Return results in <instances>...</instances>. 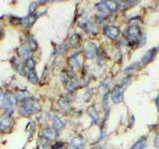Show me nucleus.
Listing matches in <instances>:
<instances>
[{"instance_id": "1", "label": "nucleus", "mask_w": 159, "mask_h": 149, "mask_svg": "<svg viewBox=\"0 0 159 149\" xmlns=\"http://www.w3.org/2000/svg\"><path fill=\"white\" fill-rule=\"evenodd\" d=\"M40 111V104L37 101L31 98H27L21 107H20V113L24 116H29L30 114L35 113Z\"/></svg>"}, {"instance_id": "2", "label": "nucleus", "mask_w": 159, "mask_h": 149, "mask_svg": "<svg viewBox=\"0 0 159 149\" xmlns=\"http://www.w3.org/2000/svg\"><path fill=\"white\" fill-rule=\"evenodd\" d=\"M126 39L130 45L138 43L141 39V32L139 28L135 25H132V26L129 27L126 31Z\"/></svg>"}, {"instance_id": "3", "label": "nucleus", "mask_w": 159, "mask_h": 149, "mask_svg": "<svg viewBox=\"0 0 159 149\" xmlns=\"http://www.w3.org/2000/svg\"><path fill=\"white\" fill-rule=\"evenodd\" d=\"M3 107L5 109L9 115L12 114L13 111H15V107H16V98L14 97L13 94H6L4 97V102H3Z\"/></svg>"}, {"instance_id": "4", "label": "nucleus", "mask_w": 159, "mask_h": 149, "mask_svg": "<svg viewBox=\"0 0 159 149\" xmlns=\"http://www.w3.org/2000/svg\"><path fill=\"white\" fill-rule=\"evenodd\" d=\"M103 32L107 37L111 40H116L119 36V28L116 26H107Z\"/></svg>"}, {"instance_id": "5", "label": "nucleus", "mask_w": 159, "mask_h": 149, "mask_svg": "<svg viewBox=\"0 0 159 149\" xmlns=\"http://www.w3.org/2000/svg\"><path fill=\"white\" fill-rule=\"evenodd\" d=\"M111 99L114 103H119L123 99V88L121 86H117L114 88L111 93Z\"/></svg>"}, {"instance_id": "6", "label": "nucleus", "mask_w": 159, "mask_h": 149, "mask_svg": "<svg viewBox=\"0 0 159 149\" xmlns=\"http://www.w3.org/2000/svg\"><path fill=\"white\" fill-rule=\"evenodd\" d=\"M12 125H13V121L9 116L0 117V130L6 131L8 129L11 128Z\"/></svg>"}, {"instance_id": "7", "label": "nucleus", "mask_w": 159, "mask_h": 149, "mask_svg": "<svg viewBox=\"0 0 159 149\" xmlns=\"http://www.w3.org/2000/svg\"><path fill=\"white\" fill-rule=\"evenodd\" d=\"M156 52H157V49H155V48H152L150 50H148V51L143 55V57L141 59V63L143 65H146L149 62H151L154 59V57H155Z\"/></svg>"}, {"instance_id": "8", "label": "nucleus", "mask_w": 159, "mask_h": 149, "mask_svg": "<svg viewBox=\"0 0 159 149\" xmlns=\"http://www.w3.org/2000/svg\"><path fill=\"white\" fill-rule=\"evenodd\" d=\"M96 8L98 10V15L101 17H107L109 15V13H111V11L108 10L107 6V4L106 2H101V3H98L96 5Z\"/></svg>"}, {"instance_id": "9", "label": "nucleus", "mask_w": 159, "mask_h": 149, "mask_svg": "<svg viewBox=\"0 0 159 149\" xmlns=\"http://www.w3.org/2000/svg\"><path fill=\"white\" fill-rule=\"evenodd\" d=\"M58 136V131L55 130L54 128H46L44 129L42 132V137H44L47 140H52V139H55Z\"/></svg>"}, {"instance_id": "10", "label": "nucleus", "mask_w": 159, "mask_h": 149, "mask_svg": "<svg viewBox=\"0 0 159 149\" xmlns=\"http://www.w3.org/2000/svg\"><path fill=\"white\" fill-rule=\"evenodd\" d=\"M98 54V48L93 43H89L86 49V55L88 59H93Z\"/></svg>"}, {"instance_id": "11", "label": "nucleus", "mask_w": 159, "mask_h": 149, "mask_svg": "<svg viewBox=\"0 0 159 149\" xmlns=\"http://www.w3.org/2000/svg\"><path fill=\"white\" fill-rule=\"evenodd\" d=\"M37 19V16L34 14H31V15H28L27 17H24V18H21L20 19V22H21L25 27H31L32 25L35 23Z\"/></svg>"}, {"instance_id": "12", "label": "nucleus", "mask_w": 159, "mask_h": 149, "mask_svg": "<svg viewBox=\"0 0 159 149\" xmlns=\"http://www.w3.org/2000/svg\"><path fill=\"white\" fill-rule=\"evenodd\" d=\"M52 122H53V127L55 130H61L62 128L65 126V122L63 121V119L61 117H59L58 115H54L52 117Z\"/></svg>"}, {"instance_id": "13", "label": "nucleus", "mask_w": 159, "mask_h": 149, "mask_svg": "<svg viewBox=\"0 0 159 149\" xmlns=\"http://www.w3.org/2000/svg\"><path fill=\"white\" fill-rule=\"evenodd\" d=\"M19 54L23 59L25 60H28V59H31L32 57V51L28 46H22L19 48Z\"/></svg>"}, {"instance_id": "14", "label": "nucleus", "mask_w": 159, "mask_h": 149, "mask_svg": "<svg viewBox=\"0 0 159 149\" xmlns=\"http://www.w3.org/2000/svg\"><path fill=\"white\" fill-rule=\"evenodd\" d=\"M69 63L71 65V67L73 69H77L80 67V65H81V61H80V53H77L75 54L74 56H72L69 60Z\"/></svg>"}, {"instance_id": "15", "label": "nucleus", "mask_w": 159, "mask_h": 149, "mask_svg": "<svg viewBox=\"0 0 159 149\" xmlns=\"http://www.w3.org/2000/svg\"><path fill=\"white\" fill-rule=\"evenodd\" d=\"M78 86V81L75 78H68L66 82V88L69 91H73L77 88Z\"/></svg>"}, {"instance_id": "16", "label": "nucleus", "mask_w": 159, "mask_h": 149, "mask_svg": "<svg viewBox=\"0 0 159 149\" xmlns=\"http://www.w3.org/2000/svg\"><path fill=\"white\" fill-rule=\"evenodd\" d=\"M146 148V139L145 137H142L139 139L137 142H135L132 145L131 149H145Z\"/></svg>"}, {"instance_id": "17", "label": "nucleus", "mask_w": 159, "mask_h": 149, "mask_svg": "<svg viewBox=\"0 0 159 149\" xmlns=\"http://www.w3.org/2000/svg\"><path fill=\"white\" fill-rule=\"evenodd\" d=\"M80 42H81V37H80L78 34L73 35V36L70 38V41H69L70 46L73 47V48L78 47L79 45H80Z\"/></svg>"}, {"instance_id": "18", "label": "nucleus", "mask_w": 159, "mask_h": 149, "mask_svg": "<svg viewBox=\"0 0 159 149\" xmlns=\"http://www.w3.org/2000/svg\"><path fill=\"white\" fill-rule=\"evenodd\" d=\"M59 106H60V108L63 109L64 111H67L70 109V102L69 99L66 98V97H62L61 99L59 101Z\"/></svg>"}, {"instance_id": "19", "label": "nucleus", "mask_w": 159, "mask_h": 149, "mask_svg": "<svg viewBox=\"0 0 159 149\" xmlns=\"http://www.w3.org/2000/svg\"><path fill=\"white\" fill-rule=\"evenodd\" d=\"M84 30H86V31H87L88 33H89V34H97V32H98L96 25L93 24V23H91V22H88V23L84 26Z\"/></svg>"}, {"instance_id": "20", "label": "nucleus", "mask_w": 159, "mask_h": 149, "mask_svg": "<svg viewBox=\"0 0 159 149\" xmlns=\"http://www.w3.org/2000/svg\"><path fill=\"white\" fill-rule=\"evenodd\" d=\"M83 146H84V144H83L82 139L76 138L73 140V142L71 144V148L70 149H83Z\"/></svg>"}, {"instance_id": "21", "label": "nucleus", "mask_w": 159, "mask_h": 149, "mask_svg": "<svg viewBox=\"0 0 159 149\" xmlns=\"http://www.w3.org/2000/svg\"><path fill=\"white\" fill-rule=\"evenodd\" d=\"M107 4V6L108 8V10L111 12H116L117 8H118V2L116 1H104Z\"/></svg>"}, {"instance_id": "22", "label": "nucleus", "mask_w": 159, "mask_h": 149, "mask_svg": "<svg viewBox=\"0 0 159 149\" xmlns=\"http://www.w3.org/2000/svg\"><path fill=\"white\" fill-rule=\"evenodd\" d=\"M28 79H29V81L31 82V83H33V84H37L38 81H39L37 74H36V72L34 71V70L28 72Z\"/></svg>"}, {"instance_id": "23", "label": "nucleus", "mask_w": 159, "mask_h": 149, "mask_svg": "<svg viewBox=\"0 0 159 149\" xmlns=\"http://www.w3.org/2000/svg\"><path fill=\"white\" fill-rule=\"evenodd\" d=\"M89 114L91 115L92 119H93V122H97L98 121V112L96 111V108H94L93 106H91L89 108Z\"/></svg>"}, {"instance_id": "24", "label": "nucleus", "mask_w": 159, "mask_h": 149, "mask_svg": "<svg viewBox=\"0 0 159 149\" xmlns=\"http://www.w3.org/2000/svg\"><path fill=\"white\" fill-rule=\"evenodd\" d=\"M25 67L28 69V72L29 71H32L35 68V63H34V60L31 58V59H28L26 60V62H25Z\"/></svg>"}, {"instance_id": "25", "label": "nucleus", "mask_w": 159, "mask_h": 149, "mask_svg": "<svg viewBox=\"0 0 159 149\" xmlns=\"http://www.w3.org/2000/svg\"><path fill=\"white\" fill-rule=\"evenodd\" d=\"M38 144H39V147L41 148V149H47V148L49 147L48 140H47V139H45L44 137H42V138H40V139H39Z\"/></svg>"}, {"instance_id": "26", "label": "nucleus", "mask_w": 159, "mask_h": 149, "mask_svg": "<svg viewBox=\"0 0 159 149\" xmlns=\"http://www.w3.org/2000/svg\"><path fill=\"white\" fill-rule=\"evenodd\" d=\"M37 47H38V45H37L36 40H35L33 37H29V48L31 49V51L36 50Z\"/></svg>"}, {"instance_id": "27", "label": "nucleus", "mask_w": 159, "mask_h": 149, "mask_svg": "<svg viewBox=\"0 0 159 149\" xmlns=\"http://www.w3.org/2000/svg\"><path fill=\"white\" fill-rule=\"evenodd\" d=\"M137 67H138V63H134L132 66H129L127 69H125V72L128 73L129 71H131V70H132V71H134V70L137 69Z\"/></svg>"}, {"instance_id": "28", "label": "nucleus", "mask_w": 159, "mask_h": 149, "mask_svg": "<svg viewBox=\"0 0 159 149\" xmlns=\"http://www.w3.org/2000/svg\"><path fill=\"white\" fill-rule=\"evenodd\" d=\"M36 7H37L36 3H31V4H30V7H29V13H30V15L33 14V12L35 11Z\"/></svg>"}, {"instance_id": "29", "label": "nucleus", "mask_w": 159, "mask_h": 149, "mask_svg": "<svg viewBox=\"0 0 159 149\" xmlns=\"http://www.w3.org/2000/svg\"><path fill=\"white\" fill-rule=\"evenodd\" d=\"M154 147L159 148V132L156 134L155 138H154Z\"/></svg>"}, {"instance_id": "30", "label": "nucleus", "mask_w": 159, "mask_h": 149, "mask_svg": "<svg viewBox=\"0 0 159 149\" xmlns=\"http://www.w3.org/2000/svg\"><path fill=\"white\" fill-rule=\"evenodd\" d=\"M62 146H64V143L63 142H58V143L55 144V145H53L51 149H60V148H62Z\"/></svg>"}, {"instance_id": "31", "label": "nucleus", "mask_w": 159, "mask_h": 149, "mask_svg": "<svg viewBox=\"0 0 159 149\" xmlns=\"http://www.w3.org/2000/svg\"><path fill=\"white\" fill-rule=\"evenodd\" d=\"M4 97L5 96L2 93V92H0V107H2L3 106V102H4Z\"/></svg>"}, {"instance_id": "32", "label": "nucleus", "mask_w": 159, "mask_h": 149, "mask_svg": "<svg viewBox=\"0 0 159 149\" xmlns=\"http://www.w3.org/2000/svg\"><path fill=\"white\" fill-rule=\"evenodd\" d=\"M156 106H157V109L159 111V94H158V97H156Z\"/></svg>"}]
</instances>
